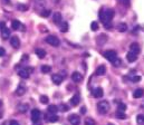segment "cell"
<instances>
[{"label": "cell", "instance_id": "obj_23", "mask_svg": "<svg viewBox=\"0 0 144 125\" xmlns=\"http://www.w3.org/2000/svg\"><path fill=\"white\" fill-rule=\"evenodd\" d=\"M28 108H29V106H28V104H21V105L18 107V111L20 112V113H25V112L28 111Z\"/></svg>", "mask_w": 144, "mask_h": 125}, {"label": "cell", "instance_id": "obj_13", "mask_svg": "<svg viewBox=\"0 0 144 125\" xmlns=\"http://www.w3.org/2000/svg\"><path fill=\"white\" fill-rule=\"evenodd\" d=\"M53 21L56 23V25H60L61 21H63V17L59 12H55L53 16Z\"/></svg>", "mask_w": 144, "mask_h": 125}, {"label": "cell", "instance_id": "obj_5", "mask_svg": "<svg viewBox=\"0 0 144 125\" xmlns=\"http://www.w3.org/2000/svg\"><path fill=\"white\" fill-rule=\"evenodd\" d=\"M46 43L49 44L50 46L57 47V46H59L60 41H59V39L56 37V36H48V37L46 38Z\"/></svg>", "mask_w": 144, "mask_h": 125}, {"label": "cell", "instance_id": "obj_7", "mask_svg": "<svg viewBox=\"0 0 144 125\" xmlns=\"http://www.w3.org/2000/svg\"><path fill=\"white\" fill-rule=\"evenodd\" d=\"M40 111L39 109H32L31 111V121L34 122V123H38L39 122V119H40Z\"/></svg>", "mask_w": 144, "mask_h": 125}, {"label": "cell", "instance_id": "obj_11", "mask_svg": "<svg viewBox=\"0 0 144 125\" xmlns=\"http://www.w3.org/2000/svg\"><path fill=\"white\" fill-rule=\"evenodd\" d=\"M10 44H11V46L14 47V48H19V46H20L19 38H18L17 36H12V37L10 38Z\"/></svg>", "mask_w": 144, "mask_h": 125}, {"label": "cell", "instance_id": "obj_27", "mask_svg": "<svg viewBox=\"0 0 144 125\" xmlns=\"http://www.w3.org/2000/svg\"><path fill=\"white\" fill-rule=\"evenodd\" d=\"M60 31H61V33H67V31H68V23L67 22H63V23H61Z\"/></svg>", "mask_w": 144, "mask_h": 125}, {"label": "cell", "instance_id": "obj_19", "mask_svg": "<svg viewBox=\"0 0 144 125\" xmlns=\"http://www.w3.org/2000/svg\"><path fill=\"white\" fill-rule=\"evenodd\" d=\"M105 73H106V67L104 65L98 66V68L96 69V75H98V76H103V75H105Z\"/></svg>", "mask_w": 144, "mask_h": 125}, {"label": "cell", "instance_id": "obj_37", "mask_svg": "<svg viewBox=\"0 0 144 125\" xmlns=\"http://www.w3.org/2000/svg\"><path fill=\"white\" fill-rule=\"evenodd\" d=\"M120 1L122 2V5H124L125 7H128V6H130L131 0H120Z\"/></svg>", "mask_w": 144, "mask_h": 125}, {"label": "cell", "instance_id": "obj_18", "mask_svg": "<svg viewBox=\"0 0 144 125\" xmlns=\"http://www.w3.org/2000/svg\"><path fill=\"white\" fill-rule=\"evenodd\" d=\"M35 53H36V55H37L40 59L45 58V56H46V50H45V49H42V48H37L35 50Z\"/></svg>", "mask_w": 144, "mask_h": 125}, {"label": "cell", "instance_id": "obj_40", "mask_svg": "<svg viewBox=\"0 0 144 125\" xmlns=\"http://www.w3.org/2000/svg\"><path fill=\"white\" fill-rule=\"evenodd\" d=\"M9 125H20V124H19V122L18 121H16V119H12V121H10Z\"/></svg>", "mask_w": 144, "mask_h": 125}, {"label": "cell", "instance_id": "obj_1", "mask_svg": "<svg viewBox=\"0 0 144 125\" xmlns=\"http://www.w3.org/2000/svg\"><path fill=\"white\" fill-rule=\"evenodd\" d=\"M115 12L113 9H107V10H101L99 11V19L103 23H106V22H111L114 17Z\"/></svg>", "mask_w": 144, "mask_h": 125}, {"label": "cell", "instance_id": "obj_16", "mask_svg": "<svg viewBox=\"0 0 144 125\" xmlns=\"http://www.w3.org/2000/svg\"><path fill=\"white\" fill-rule=\"evenodd\" d=\"M126 58L130 62H134L136 59H137V55L132 53V51H130V53H127V55H126Z\"/></svg>", "mask_w": 144, "mask_h": 125}, {"label": "cell", "instance_id": "obj_32", "mask_svg": "<svg viewBox=\"0 0 144 125\" xmlns=\"http://www.w3.org/2000/svg\"><path fill=\"white\" fill-rule=\"evenodd\" d=\"M50 15V10H48V9H45V10H43L42 11V14H40V16H42V17H48V16Z\"/></svg>", "mask_w": 144, "mask_h": 125}, {"label": "cell", "instance_id": "obj_31", "mask_svg": "<svg viewBox=\"0 0 144 125\" xmlns=\"http://www.w3.org/2000/svg\"><path fill=\"white\" fill-rule=\"evenodd\" d=\"M48 101H49V98H48L46 95L40 96V103H42V104H47V103H48Z\"/></svg>", "mask_w": 144, "mask_h": 125}, {"label": "cell", "instance_id": "obj_6", "mask_svg": "<svg viewBox=\"0 0 144 125\" xmlns=\"http://www.w3.org/2000/svg\"><path fill=\"white\" fill-rule=\"evenodd\" d=\"M68 121L71 125H79L81 124V117L76 114H71L70 116H68Z\"/></svg>", "mask_w": 144, "mask_h": 125}, {"label": "cell", "instance_id": "obj_12", "mask_svg": "<svg viewBox=\"0 0 144 125\" xmlns=\"http://www.w3.org/2000/svg\"><path fill=\"white\" fill-rule=\"evenodd\" d=\"M104 95V92H103V88L102 87H96L93 89V96L96 98H101L102 96Z\"/></svg>", "mask_w": 144, "mask_h": 125}, {"label": "cell", "instance_id": "obj_8", "mask_svg": "<svg viewBox=\"0 0 144 125\" xmlns=\"http://www.w3.org/2000/svg\"><path fill=\"white\" fill-rule=\"evenodd\" d=\"M30 70H31V68H24V69H20L19 72H18V75H19V76L21 77V78H25V79H27V78H29Z\"/></svg>", "mask_w": 144, "mask_h": 125}, {"label": "cell", "instance_id": "obj_30", "mask_svg": "<svg viewBox=\"0 0 144 125\" xmlns=\"http://www.w3.org/2000/svg\"><path fill=\"white\" fill-rule=\"evenodd\" d=\"M91 28H92V30H93V31L98 30V22H97V21H93V22L91 23Z\"/></svg>", "mask_w": 144, "mask_h": 125}, {"label": "cell", "instance_id": "obj_10", "mask_svg": "<svg viewBox=\"0 0 144 125\" xmlns=\"http://www.w3.org/2000/svg\"><path fill=\"white\" fill-rule=\"evenodd\" d=\"M71 78H73V80L75 83H81L82 80H83V75L78 72H74L73 74H71Z\"/></svg>", "mask_w": 144, "mask_h": 125}, {"label": "cell", "instance_id": "obj_28", "mask_svg": "<svg viewBox=\"0 0 144 125\" xmlns=\"http://www.w3.org/2000/svg\"><path fill=\"white\" fill-rule=\"evenodd\" d=\"M85 125H96V123H95V121L93 118L87 117V118H85Z\"/></svg>", "mask_w": 144, "mask_h": 125}, {"label": "cell", "instance_id": "obj_35", "mask_svg": "<svg viewBox=\"0 0 144 125\" xmlns=\"http://www.w3.org/2000/svg\"><path fill=\"white\" fill-rule=\"evenodd\" d=\"M58 109H60L61 112H67L68 109H69V107L67 105H66V104H61L60 105V108H58Z\"/></svg>", "mask_w": 144, "mask_h": 125}, {"label": "cell", "instance_id": "obj_39", "mask_svg": "<svg viewBox=\"0 0 144 125\" xmlns=\"http://www.w3.org/2000/svg\"><path fill=\"white\" fill-rule=\"evenodd\" d=\"M6 55V50H5V48H2V47H0V57L5 56Z\"/></svg>", "mask_w": 144, "mask_h": 125}, {"label": "cell", "instance_id": "obj_2", "mask_svg": "<svg viewBox=\"0 0 144 125\" xmlns=\"http://www.w3.org/2000/svg\"><path fill=\"white\" fill-rule=\"evenodd\" d=\"M97 109L101 114H106L110 109V104L109 102L106 101H101L98 104H97Z\"/></svg>", "mask_w": 144, "mask_h": 125}, {"label": "cell", "instance_id": "obj_3", "mask_svg": "<svg viewBox=\"0 0 144 125\" xmlns=\"http://www.w3.org/2000/svg\"><path fill=\"white\" fill-rule=\"evenodd\" d=\"M104 57L111 62H114L117 59V54L115 50H107L104 53Z\"/></svg>", "mask_w": 144, "mask_h": 125}, {"label": "cell", "instance_id": "obj_17", "mask_svg": "<svg viewBox=\"0 0 144 125\" xmlns=\"http://www.w3.org/2000/svg\"><path fill=\"white\" fill-rule=\"evenodd\" d=\"M143 95H144V89H142V88H137V89H135L134 93H133V97L134 98H140V97H142Z\"/></svg>", "mask_w": 144, "mask_h": 125}, {"label": "cell", "instance_id": "obj_34", "mask_svg": "<svg viewBox=\"0 0 144 125\" xmlns=\"http://www.w3.org/2000/svg\"><path fill=\"white\" fill-rule=\"evenodd\" d=\"M58 121V116L56 115V114H53L50 117H49V122H51V123H54V122H57Z\"/></svg>", "mask_w": 144, "mask_h": 125}, {"label": "cell", "instance_id": "obj_38", "mask_svg": "<svg viewBox=\"0 0 144 125\" xmlns=\"http://www.w3.org/2000/svg\"><path fill=\"white\" fill-rule=\"evenodd\" d=\"M141 80V77L140 76H134V77H132V82H134V83H137V82H140Z\"/></svg>", "mask_w": 144, "mask_h": 125}, {"label": "cell", "instance_id": "obj_33", "mask_svg": "<svg viewBox=\"0 0 144 125\" xmlns=\"http://www.w3.org/2000/svg\"><path fill=\"white\" fill-rule=\"evenodd\" d=\"M119 111L125 112V111H126V105H125L124 103H120V104H119Z\"/></svg>", "mask_w": 144, "mask_h": 125}, {"label": "cell", "instance_id": "obj_14", "mask_svg": "<svg viewBox=\"0 0 144 125\" xmlns=\"http://www.w3.org/2000/svg\"><path fill=\"white\" fill-rule=\"evenodd\" d=\"M130 50L132 51V53H134V54L137 55L138 53H140L141 48H140V46H138L137 43H133V44H131V46H130Z\"/></svg>", "mask_w": 144, "mask_h": 125}, {"label": "cell", "instance_id": "obj_26", "mask_svg": "<svg viewBox=\"0 0 144 125\" xmlns=\"http://www.w3.org/2000/svg\"><path fill=\"white\" fill-rule=\"evenodd\" d=\"M115 116H116L117 118H120V119H125V117H126L124 112H121V111H117L116 114H115Z\"/></svg>", "mask_w": 144, "mask_h": 125}, {"label": "cell", "instance_id": "obj_20", "mask_svg": "<svg viewBox=\"0 0 144 125\" xmlns=\"http://www.w3.org/2000/svg\"><path fill=\"white\" fill-rule=\"evenodd\" d=\"M25 93H26V87H25V86L22 85V84L18 86V88H17V90H16V94H17V95H18V96H22Z\"/></svg>", "mask_w": 144, "mask_h": 125}, {"label": "cell", "instance_id": "obj_24", "mask_svg": "<svg viewBox=\"0 0 144 125\" xmlns=\"http://www.w3.org/2000/svg\"><path fill=\"white\" fill-rule=\"evenodd\" d=\"M42 72L44 74H48V73L51 72V67L48 66V65H43L42 66Z\"/></svg>", "mask_w": 144, "mask_h": 125}, {"label": "cell", "instance_id": "obj_29", "mask_svg": "<svg viewBox=\"0 0 144 125\" xmlns=\"http://www.w3.org/2000/svg\"><path fill=\"white\" fill-rule=\"evenodd\" d=\"M17 9L20 10V11H26V10L28 9V6L22 5V4H19V5H17Z\"/></svg>", "mask_w": 144, "mask_h": 125}, {"label": "cell", "instance_id": "obj_4", "mask_svg": "<svg viewBox=\"0 0 144 125\" xmlns=\"http://www.w3.org/2000/svg\"><path fill=\"white\" fill-rule=\"evenodd\" d=\"M0 31H1V36L4 39H8L10 37V30L6 27V23L4 21L0 22Z\"/></svg>", "mask_w": 144, "mask_h": 125}, {"label": "cell", "instance_id": "obj_9", "mask_svg": "<svg viewBox=\"0 0 144 125\" xmlns=\"http://www.w3.org/2000/svg\"><path fill=\"white\" fill-rule=\"evenodd\" d=\"M51 80H53L54 84L56 85H60L61 82H63V76L59 74H54L53 76H51Z\"/></svg>", "mask_w": 144, "mask_h": 125}, {"label": "cell", "instance_id": "obj_42", "mask_svg": "<svg viewBox=\"0 0 144 125\" xmlns=\"http://www.w3.org/2000/svg\"><path fill=\"white\" fill-rule=\"evenodd\" d=\"M109 125H113V124H109Z\"/></svg>", "mask_w": 144, "mask_h": 125}, {"label": "cell", "instance_id": "obj_15", "mask_svg": "<svg viewBox=\"0 0 144 125\" xmlns=\"http://www.w3.org/2000/svg\"><path fill=\"white\" fill-rule=\"evenodd\" d=\"M79 101H81V97H79L78 94L74 95L73 97L70 98V104H71V106H77V105L79 104Z\"/></svg>", "mask_w": 144, "mask_h": 125}, {"label": "cell", "instance_id": "obj_22", "mask_svg": "<svg viewBox=\"0 0 144 125\" xmlns=\"http://www.w3.org/2000/svg\"><path fill=\"white\" fill-rule=\"evenodd\" d=\"M117 29H119V31H121V33H125V31L127 30V25L125 22H121L119 26H117Z\"/></svg>", "mask_w": 144, "mask_h": 125}, {"label": "cell", "instance_id": "obj_25", "mask_svg": "<svg viewBox=\"0 0 144 125\" xmlns=\"http://www.w3.org/2000/svg\"><path fill=\"white\" fill-rule=\"evenodd\" d=\"M48 112L51 114H56L58 112V107L56 105H49V107H48Z\"/></svg>", "mask_w": 144, "mask_h": 125}, {"label": "cell", "instance_id": "obj_41", "mask_svg": "<svg viewBox=\"0 0 144 125\" xmlns=\"http://www.w3.org/2000/svg\"><path fill=\"white\" fill-rule=\"evenodd\" d=\"M2 105V103H1V102H0V106H1Z\"/></svg>", "mask_w": 144, "mask_h": 125}, {"label": "cell", "instance_id": "obj_21", "mask_svg": "<svg viewBox=\"0 0 144 125\" xmlns=\"http://www.w3.org/2000/svg\"><path fill=\"white\" fill-rule=\"evenodd\" d=\"M11 27H12V29H14V30H18V29H20V28H21V22L18 21V20H12V22H11Z\"/></svg>", "mask_w": 144, "mask_h": 125}, {"label": "cell", "instance_id": "obj_36", "mask_svg": "<svg viewBox=\"0 0 144 125\" xmlns=\"http://www.w3.org/2000/svg\"><path fill=\"white\" fill-rule=\"evenodd\" d=\"M137 123L138 124H143L144 123V116L143 115H138L137 116Z\"/></svg>", "mask_w": 144, "mask_h": 125}]
</instances>
